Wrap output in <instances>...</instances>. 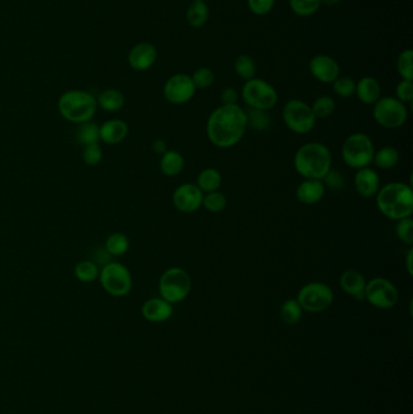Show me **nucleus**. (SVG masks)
Returning a JSON list of instances; mask_svg holds the SVG:
<instances>
[{"mask_svg": "<svg viewBox=\"0 0 413 414\" xmlns=\"http://www.w3.org/2000/svg\"><path fill=\"white\" fill-rule=\"evenodd\" d=\"M185 169V157L176 150H167L162 155L160 160V171L167 177H175L180 175Z\"/></svg>", "mask_w": 413, "mask_h": 414, "instance_id": "obj_23", "label": "nucleus"}, {"mask_svg": "<svg viewBox=\"0 0 413 414\" xmlns=\"http://www.w3.org/2000/svg\"><path fill=\"white\" fill-rule=\"evenodd\" d=\"M326 188L323 181L319 180H304L299 183L296 191V196L299 202L304 205H314L323 200Z\"/></svg>", "mask_w": 413, "mask_h": 414, "instance_id": "obj_20", "label": "nucleus"}, {"mask_svg": "<svg viewBox=\"0 0 413 414\" xmlns=\"http://www.w3.org/2000/svg\"><path fill=\"white\" fill-rule=\"evenodd\" d=\"M396 98L403 102V103H410L413 100V81L412 80H401L398 86H396Z\"/></svg>", "mask_w": 413, "mask_h": 414, "instance_id": "obj_44", "label": "nucleus"}, {"mask_svg": "<svg viewBox=\"0 0 413 414\" xmlns=\"http://www.w3.org/2000/svg\"><path fill=\"white\" fill-rule=\"evenodd\" d=\"M297 302L308 313H321L332 305L335 295L330 286L323 282H309L299 290Z\"/></svg>", "mask_w": 413, "mask_h": 414, "instance_id": "obj_11", "label": "nucleus"}, {"mask_svg": "<svg viewBox=\"0 0 413 414\" xmlns=\"http://www.w3.org/2000/svg\"><path fill=\"white\" fill-rule=\"evenodd\" d=\"M406 270L409 273L410 276L413 275V248L409 250V252L406 255Z\"/></svg>", "mask_w": 413, "mask_h": 414, "instance_id": "obj_47", "label": "nucleus"}, {"mask_svg": "<svg viewBox=\"0 0 413 414\" xmlns=\"http://www.w3.org/2000/svg\"><path fill=\"white\" fill-rule=\"evenodd\" d=\"M366 281L365 276L355 269H348L342 273L339 277V286L347 295L356 300H365Z\"/></svg>", "mask_w": 413, "mask_h": 414, "instance_id": "obj_19", "label": "nucleus"}, {"mask_svg": "<svg viewBox=\"0 0 413 414\" xmlns=\"http://www.w3.org/2000/svg\"><path fill=\"white\" fill-rule=\"evenodd\" d=\"M195 184L199 187L200 191L204 194L219 191V188L222 186V175L219 170L208 167L200 172Z\"/></svg>", "mask_w": 413, "mask_h": 414, "instance_id": "obj_24", "label": "nucleus"}, {"mask_svg": "<svg viewBox=\"0 0 413 414\" xmlns=\"http://www.w3.org/2000/svg\"><path fill=\"white\" fill-rule=\"evenodd\" d=\"M309 71L314 79L323 84H332L339 76L341 68L335 58L320 53L310 60Z\"/></svg>", "mask_w": 413, "mask_h": 414, "instance_id": "obj_15", "label": "nucleus"}, {"mask_svg": "<svg viewBox=\"0 0 413 414\" xmlns=\"http://www.w3.org/2000/svg\"><path fill=\"white\" fill-rule=\"evenodd\" d=\"M375 152V144L370 136L362 132L348 136L341 149L344 164L355 170L370 166L373 162Z\"/></svg>", "mask_w": 413, "mask_h": 414, "instance_id": "obj_5", "label": "nucleus"}, {"mask_svg": "<svg viewBox=\"0 0 413 414\" xmlns=\"http://www.w3.org/2000/svg\"><path fill=\"white\" fill-rule=\"evenodd\" d=\"M321 5V0H290L291 10L302 17L312 16L318 12Z\"/></svg>", "mask_w": 413, "mask_h": 414, "instance_id": "obj_35", "label": "nucleus"}, {"mask_svg": "<svg viewBox=\"0 0 413 414\" xmlns=\"http://www.w3.org/2000/svg\"><path fill=\"white\" fill-rule=\"evenodd\" d=\"M413 51L411 49H406L400 53L396 68L403 80H413Z\"/></svg>", "mask_w": 413, "mask_h": 414, "instance_id": "obj_37", "label": "nucleus"}, {"mask_svg": "<svg viewBox=\"0 0 413 414\" xmlns=\"http://www.w3.org/2000/svg\"><path fill=\"white\" fill-rule=\"evenodd\" d=\"M377 207L391 221L409 218L413 214V191L411 184L391 182L380 187L376 194Z\"/></svg>", "mask_w": 413, "mask_h": 414, "instance_id": "obj_2", "label": "nucleus"}, {"mask_svg": "<svg viewBox=\"0 0 413 414\" xmlns=\"http://www.w3.org/2000/svg\"><path fill=\"white\" fill-rule=\"evenodd\" d=\"M103 157V153L101 149L99 143H94V144H89L84 147L83 150V160L85 162L87 166H96L102 162Z\"/></svg>", "mask_w": 413, "mask_h": 414, "instance_id": "obj_41", "label": "nucleus"}, {"mask_svg": "<svg viewBox=\"0 0 413 414\" xmlns=\"http://www.w3.org/2000/svg\"><path fill=\"white\" fill-rule=\"evenodd\" d=\"M373 118L376 123L385 129H399L407 121V107L396 97L385 96L373 105Z\"/></svg>", "mask_w": 413, "mask_h": 414, "instance_id": "obj_9", "label": "nucleus"}, {"mask_svg": "<svg viewBox=\"0 0 413 414\" xmlns=\"http://www.w3.org/2000/svg\"><path fill=\"white\" fill-rule=\"evenodd\" d=\"M158 51L151 43L136 44L128 55L130 67L137 71H144L152 68L157 62Z\"/></svg>", "mask_w": 413, "mask_h": 414, "instance_id": "obj_16", "label": "nucleus"}, {"mask_svg": "<svg viewBox=\"0 0 413 414\" xmlns=\"http://www.w3.org/2000/svg\"><path fill=\"white\" fill-rule=\"evenodd\" d=\"M395 233L401 243L411 246L413 243V219L409 217L396 221Z\"/></svg>", "mask_w": 413, "mask_h": 414, "instance_id": "obj_40", "label": "nucleus"}, {"mask_svg": "<svg viewBox=\"0 0 413 414\" xmlns=\"http://www.w3.org/2000/svg\"><path fill=\"white\" fill-rule=\"evenodd\" d=\"M339 1H341V0H321L323 5H328V6H332V5L338 4Z\"/></svg>", "mask_w": 413, "mask_h": 414, "instance_id": "obj_48", "label": "nucleus"}, {"mask_svg": "<svg viewBox=\"0 0 413 414\" xmlns=\"http://www.w3.org/2000/svg\"><path fill=\"white\" fill-rule=\"evenodd\" d=\"M204 193L200 191L199 187L193 183H185L177 187L172 202L178 211L183 214H192L203 206Z\"/></svg>", "mask_w": 413, "mask_h": 414, "instance_id": "obj_14", "label": "nucleus"}, {"mask_svg": "<svg viewBox=\"0 0 413 414\" xmlns=\"http://www.w3.org/2000/svg\"><path fill=\"white\" fill-rule=\"evenodd\" d=\"M237 100H239V94L234 87H226L221 94V101H222L224 105H237Z\"/></svg>", "mask_w": 413, "mask_h": 414, "instance_id": "obj_45", "label": "nucleus"}, {"mask_svg": "<svg viewBox=\"0 0 413 414\" xmlns=\"http://www.w3.org/2000/svg\"><path fill=\"white\" fill-rule=\"evenodd\" d=\"M247 126H251L257 131H264L271 125V117L267 110L248 108L246 112Z\"/></svg>", "mask_w": 413, "mask_h": 414, "instance_id": "obj_34", "label": "nucleus"}, {"mask_svg": "<svg viewBox=\"0 0 413 414\" xmlns=\"http://www.w3.org/2000/svg\"><path fill=\"white\" fill-rule=\"evenodd\" d=\"M303 315V309L301 308L297 300L290 298V300H285L280 308V318L283 322L286 325L298 324Z\"/></svg>", "mask_w": 413, "mask_h": 414, "instance_id": "obj_30", "label": "nucleus"}, {"mask_svg": "<svg viewBox=\"0 0 413 414\" xmlns=\"http://www.w3.org/2000/svg\"><path fill=\"white\" fill-rule=\"evenodd\" d=\"M227 204H228L227 198H226L224 193H221L219 191L204 194L203 206L209 212H212V214L221 212V211H224L227 207Z\"/></svg>", "mask_w": 413, "mask_h": 414, "instance_id": "obj_36", "label": "nucleus"}, {"mask_svg": "<svg viewBox=\"0 0 413 414\" xmlns=\"http://www.w3.org/2000/svg\"><path fill=\"white\" fill-rule=\"evenodd\" d=\"M242 97L248 108L267 112L276 107L279 98L274 86L260 78L245 81L242 89Z\"/></svg>", "mask_w": 413, "mask_h": 414, "instance_id": "obj_7", "label": "nucleus"}, {"mask_svg": "<svg viewBox=\"0 0 413 414\" xmlns=\"http://www.w3.org/2000/svg\"><path fill=\"white\" fill-rule=\"evenodd\" d=\"M97 107L95 96L84 90L66 91L62 94L58 103L62 118L78 125L92 120Z\"/></svg>", "mask_w": 413, "mask_h": 414, "instance_id": "obj_4", "label": "nucleus"}, {"mask_svg": "<svg viewBox=\"0 0 413 414\" xmlns=\"http://www.w3.org/2000/svg\"><path fill=\"white\" fill-rule=\"evenodd\" d=\"M355 95L364 105H373L382 97L380 83L372 76H364L356 83Z\"/></svg>", "mask_w": 413, "mask_h": 414, "instance_id": "obj_22", "label": "nucleus"}, {"mask_svg": "<svg viewBox=\"0 0 413 414\" xmlns=\"http://www.w3.org/2000/svg\"><path fill=\"white\" fill-rule=\"evenodd\" d=\"M105 248L108 255L118 257L128 252L130 241L125 234L113 233L106 240Z\"/></svg>", "mask_w": 413, "mask_h": 414, "instance_id": "obj_29", "label": "nucleus"}, {"mask_svg": "<svg viewBox=\"0 0 413 414\" xmlns=\"http://www.w3.org/2000/svg\"><path fill=\"white\" fill-rule=\"evenodd\" d=\"M192 279L185 269L180 267L169 268L162 273L159 280V293L162 300L171 304L180 303L189 295Z\"/></svg>", "mask_w": 413, "mask_h": 414, "instance_id": "obj_6", "label": "nucleus"}, {"mask_svg": "<svg viewBox=\"0 0 413 414\" xmlns=\"http://www.w3.org/2000/svg\"><path fill=\"white\" fill-rule=\"evenodd\" d=\"M323 183L325 188L331 191H341L344 186V177L341 172L331 169L323 178Z\"/></svg>", "mask_w": 413, "mask_h": 414, "instance_id": "obj_43", "label": "nucleus"}, {"mask_svg": "<svg viewBox=\"0 0 413 414\" xmlns=\"http://www.w3.org/2000/svg\"><path fill=\"white\" fill-rule=\"evenodd\" d=\"M365 300L378 309H391L399 300V291L388 279L375 277L366 284Z\"/></svg>", "mask_w": 413, "mask_h": 414, "instance_id": "obj_12", "label": "nucleus"}, {"mask_svg": "<svg viewBox=\"0 0 413 414\" xmlns=\"http://www.w3.org/2000/svg\"><path fill=\"white\" fill-rule=\"evenodd\" d=\"M194 84L192 78L185 73L170 76L164 85V97L171 105H185L195 95Z\"/></svg>", "mask_w": 413, "mask_h": 414, "instance_id": "obj_13", "label": "nucleus"}, {"mask_svg": "<svg viewBox=\"0 0 413 414\" xmlns=\"http://www.w3.org/2000/svg\"><path fill=\"white\" fill-rule=\"evenodd\" d=\"M190 78H192V80H193V84H194L196 90H198V89H200V90L208 89V87H210V86L214 84V71H211V69L208 67L198 68V69L190 76Z\"/></svg>", "mask_w": 413, "mask_h": 414, "instance_id": "obj_39", "label": "nucleus"}, {"mask_svg": "<svg viewBox=\"0 0 413 414\" xmlns=\"http://www.w3.org/2000/svg\"><path fill=\"white\" fill-rule=\"evenodd\" d=\"M128 134V126L124 120H107L100 126V141L107 144L123 142Z\"/></svg>", "mask_w": 413, "mask_h": 414, "instance_id": "obj_21", "label": "nucleus"}, {"mask_svg": "<svg viewBox=\"0 0 413 414\" xmlns=\"http://www.w3.org/2000/svg\"><path fill=\"white\" fill-rule=\"evenodd\" d=\"M193 1H206V0H193Z\"/></svg>", "mask_w": 413, "mask_h": 414, "instance_id": "obj_49", "label": "nucleus"}, {"mask_svg": "<svg viewBox=\"0 0 413 414\" xmlns=\"http://www.w3.org/2000/svg\"><path fill=\"white\" fill-rule=\"evenodd\" d=\"M234 71L244 80H250V79L256 78L257 64L250 55L242 53L235 58Z\"/></svg>", "mask_w": 413, "mask_h": 414, "instance_id": "obj_28", "label": "nucleus"}, {"mask_svg": "<svg viewBox=\"0 0 413 414\" xmlns=\"http://www.w3.org/2000/svg\"><path fill=\"white\" fill-rule=\"evenodd\" d=\"M332 89L336 95L348 98L355 95L356 83L351 76H338L332 83Z\"/></svg>", "mask_w": 413, "mask_h": 414, "instance_id": "obj_38", "label": "nucleus"}, {"mask_svg": "<svg viewBox=\"0 0 413 414\" xmlns=\"http://www.w3.org/2000/svg\"><path fill=\"white\" fill-rule=\"evenodd\" d=\"M400 160V154L398 149L390 146H385L376 150L373 157V164L380 170H389L398 165Z\"/></svg>", "mask_w": 413, "mask_h": 414, "instance_id": "obj_27", "label": "nucleus"}, {"mask_svg": "<svg viewBox=\"0 0 413 414\" xmlns=\"http://www.w3.org/2000/svg\"><path fill=\"white\" fill-rule=\"evenodd\" d=\"M354 186L355 191L359 196L370 199L373 198L378 193L380 188V180L378 173L371 169V167H364L356 170L355 177H354Z\"/></svg>", "mask_w": 413, "mask_h": 414, "instance_id": "obj_17", "label": "nucleus"}, {"mask_svg": "<svg viewBox=\"0 0 413 414\" xmlns=\"http://www.w3.org/2000/svg\"><path fill=\"white\" fill-rule=\"evenodd\" d=\"M209 15L206 1H193L187 9L185 19L193 28H201L208 22Z\"/></svg>", "mask_w": 413, "mask_h": 414, "instance_id": "obj_26", "label": "nucleus"}, {"mask_svg": "<svg viewBox=\"0 0 413 414\" xmlns=\"http://www.w3.org/2000/svg\"><path fill=\"white\" fill-rule=\"evenodd\" d=\"M283 120L294 134H309L315 128L317 118L308 103L302 100H290L283 110Z\"/></svg>", "mask_w": 413, "mask_h": 414, "instance_id": "obj_10", "label": "nucleus"}, {"mask_svg": "<svg viewBox=\"0 0 413 414\" xmlns=\"http://www.w3.org/2000/svg\"><path fill=\"white\" fill-rule=\"evenodd\" d=\"M246 110L239 105H222L210 114L206 123V135L216 147L232 148L237 146L246 134Z\"/></svg>", "mask_w": 413, "mask_h": 414, "instance_id": "obj_1", "label": "nucleus"}, {"mask_svg": "<svg viewBox=\"0 0 413 414\" xmlns=\"http://www.w3.org/2000/svg\"><path fill=\"white\" fill-rule=\"evenodd\" d=\"M142 316L149 322L160 324L165 322L174 314V307L165 300L160 298H151L144 302L141 309Z\"/></svg>", "mask_w": 413, "mask_h": 414, "instance_id": "obj_18", "label": "nucleus"}, {"mask_svg": "<svg viewBox=\"0 0 413 414\" xmlns=\"http://www.w3.org/2000/svg\"><path fill=\"white\" fill-rule=\"evenodd\" d=\"M276 5V0H247V6L252 14L264 16L271 12Z\"/></svg>", "mask_w": 413, "mask_h": 414, "instance_id": "obj_42", "label": "nucleus"}, {"mask_svg": "<svg viewBox=\"0 0 413 414\" xmlns=\"http://www.w3.org/2000/svg\"><path fill=\"white\" fill-rule=\"evenodd\" d=\"M152 149L154 150V153H157V154H164V153L167 152V143L164 141V139H155L154 142L152 143Z\"/></svg>", "mask_w": 413, "mask_h": 414, "instance_id": "obj_46", "label": "nucleus"}, {"mask_svg": "<svg viewBox=\"0 0 413 414\" xmlns=\"http://www.w3.org/2000/svg\"><path fill=\"white\" fill-rule=\"evenodd\" d=\"M74 275L81 282H92L99 279L100 268L97 263L92 261H81L74 268Z\"/></svg>", "mask_w": 413, "mask_h": 414, "instance_id": "obj_32", "label": "nucleus"}, {"mask_svg": "<svg viewBox=\"0 0 413 414\" xmlns=\"http://www.w3.org/2000/svg\"><path fill=\"white\" fill-rule=\"evenodd\" d=\"M97 105L106 112H118L125 105V96L117 89H107L97 97Z\"/></svg>", "mask_w": 413, "mask_h": 414, "instance_id": "obj_25", "label": "nucleus"}, {"mask_svg": "<svg viewBox=\"0 0 413 414\" xmlns=\"http://www.w3.org/2000/svg\"><path fill=\"white\" fill-rule=\"evenodd\" d=\"M76 139L81 143V146H89L94 143H99L100 141V126L92 123V121H86L83 124H79V129L76 131Z\"/></svg>", "mask_w": 413, "mask_h": 414, "instance_id": "obj_31", "label": "nucleus"}, {"mask_svg": "<svg viewBox=\"0 0 413 414\" xmlns=\"http://www.w3.org/2000/svg\"><path fill=\"white\" fill-rule=\"evenodd\" d=\"M99 279L103 290L113 297H125L133 288V276L123 263H106L100 270Z\"/></svg>", "mask_w": 413, "mask_h": 414, "instance_id": "obj_8", "label": "nucleus"}, {"mask_svg": "<svg viewBox=\"0 0 413 414\" xmlns=\"http://www.w3.org/2000/svg\"><path fill=\"white\" fill-rule=\"evenodd\" d=\"M310 108L313 110V114L317 119H326L328 117H331L336 110V102L331 96H320L314 101Z\"/></svg>", "mask_w": 413, "mask_h": 414, "instance_id": "obj_33", "label": "nucleus"}, {"mask_svg": "<svg viewBox=\"0 0 413 414\" xmlns=\"http://www.w3.org/2000/svg\"><path fill=\"white\" fill-rule=\"evenodd\" d=\"M294 165L304 180L323 181L332 169V154L323 143H305L296 152Z\"/></svg>", "mask_w": 413, "mask_h": 414, "instance_id": "obj_3", "label": "nucleus"}]
</instances>
